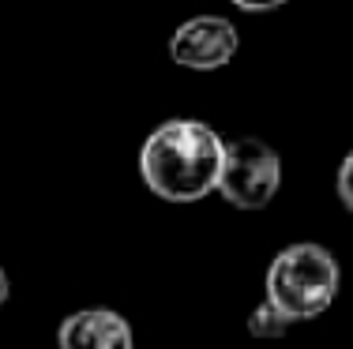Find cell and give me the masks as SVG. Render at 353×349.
I'll return each mask as SVG.
<instances>
[{
  "label": "cell",
  "instance_id": "obj_2",
  "mask_svg": "<svg viewBox=\"0 0 353 349\" xmlns=\"http://www.w3.org/2000/svg\"><path fill=\"white\" fill-rule=\"evenodd\" d=\"M339 286L342 274L334 255L312 240L282 248L267 267V301L293 323L323 315L339 297Z\"/></svg>",
  "mask_w": 353,
  "mask_h": 349
},
{
  "label": "cell",
  "instance_id": "obj_9",
  "mask_svg": "<svg viewBox=\"0 0 353 349\" xmlns=\"http://www.w3.org/2000/svg\"><path fill=\"white\" fill-rule=\"evenodd\" d=\"M8 293H12V286H8V274H4V267H0V308H4Z\"/></svg>",
  "mask_w": 353,
  "mask_h": 349
},
{
  "label": "cell",
  "instance_id": "obj_1",
  "mask_svg": "<svg viewBox=\"0 0 353 349\" xmlns=\"http://www.w3.org/2000/svg\"><path fill=\"white\" fill-rule=\"evenodd\" d=\"M225 139L203 120H165L139 151V177L165 203H199L218 192Z\"/></svg>",
  "mask_w": 353,
  "mask_h": 349
},
{
  "label": "cell",
  "instance_id": "obj_8",
  "mask_svg": "<svg viewBox=\"0 0 353 349\" xmlns=\"http://www.w3.org/2000/svg\"><path fill=\"white\" fill-rule=\"evenodd\" d=\"M241 12H274V8L290 4V0H233Z\"/></svg>",
  "mask_w": 353,
  "mask_h": 349
},
{
  "label": "cell",
  "instance_id": "obj_7",
  "mask_svg": "<svg viewBox=\"0 0 353 349\" xmlns=\"http://www.w3.org/2000/svg\"><path fill=\"white\" fill-rule=\"evenodd\" d=\"M339 199H342V207L353 214V151L342 158V165H339Z\"/></svg>",
  "mask_w": 353,
  "mask_h": 349
},
{
  "label": "cell",
  "instance_id": "obj_6",
  "mask_svg": "<svg viewBox=\"0 0 353 349\" xmlns=\"http://www.w3.org/2000/svg\"><path fill=\"white\" fill-rule=\"evenodd\" d=\"M290 327H293V319H290V315H282L271 301L256 304V308H252V315H248V330H252L256 338H282Z\"/></svg>",
  "mask_w": 353,
  "mask_h": 349
},
{
  "label": "cell",
  "instance_id": "obj_5",
  "mask_svg": "<svg viewBox=\"0 0 353 349\" xmlns=\"http://www.w3.org/2000/svg\"><path fill=\"white\" fill-rule=\"evenodd\" d=\"M61 349H136L132 327L113 308H79L57 330Z\"/></svg>",
  "mask_w": 353,
  "mask_h": 349
},
{
  "label": "cell",
  "instance_id": "obj_4",
  "mask_svg": "<svg viewBox=\"0 0 353 349\" xmlns=\"http://www.w3.org/2000/svg\"><path fill=\"white\" fill-rule=\"evenodd\" d=\"M237 49H241V34L222 15H192L170 38V56L181 68H192V72L225 68L237 56Z\"/></svg>",
  "mask_w": 353,
  "mask_h": 349
},
{
  "label": "cell",
  "instance_id": "obj_3",
  "mask_svg": "<svg viewBox=\"0 0 353 349\" xmlns=\"http://www.w3.org/2000/svg\"><path fill=\"white\" fill-rule=\"evenodd\" d=\"M282 188V158L263 139H225L218 192L237 211H263Z\"/></svg>",
  "mask_w": 353,
  "mask_h": 349
}]
</instances>
